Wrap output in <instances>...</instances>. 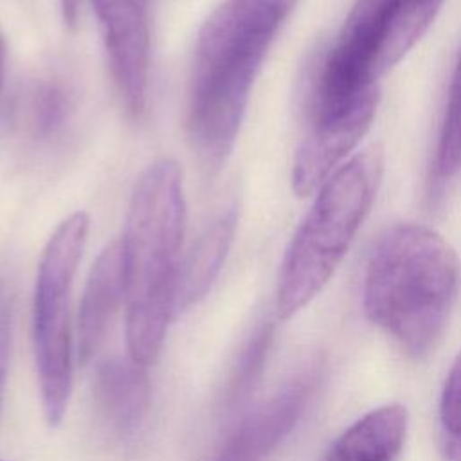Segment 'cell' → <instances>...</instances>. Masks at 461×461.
Returning a JSON list of instances; mask_svg holds the SVG:
<instances>
[{
	"label": "cell",
	"mask_w": 461,
	"mask_h": 461,
	"mask_svg": "<svg viewBox=\"0 0 461 461\" xmlns=\"http://www.w3.org/2000/svg\"><path fill=\"white\" fill-rule=\"evenodd\" d=\"M297 0H223L202 23L189 81L187 133L214 175L230 155L259 67Z\"/></svg>",
	"instance_id": "1"
},
{
	"label": "cell",
	"mask_w": 461,
	"mask_h": 461,
	"mask_svg": "<svg viewBox=\"0 0 461 461\" xmlns=\"http://www.w3.org/2000/svg\"><path fill=\"white\" fill-rule=\"evenodd\" d=\"M185 232L182 169L171 158L149 164L139 176L121 241L124 267L126 348L151 366L176 317V281Z\"/></svg>",
	"instance_id": "2"
},
{
	"label": "cell",
	"mask_w": 461,
	"mask_h": 461,
	"mask_svg": "<svg viewBox=\"0 0 461 461\" xmlns=\"http://www.w3.org/2000/svg\"><path fill=\"white\" fill-rule=\"evenodd\" d=\"M457 288L459 259L445 238L421 223H398L367 258L362 303L405 355L423 358L443 335Z\"/></svg>",
	"instance_id": "3"
},
{
	"label": "cell",
	"mask_w": 461,
	"mask_h": 461,
	"mask_svg": "<svg viewBox=\"0 0 461 461\" xmlns=\"http://www.w3.org/2000/svg\"><path fill=\"white\" fill-rule=\"evenodd\" d=\"M382 151L369 146L337 167L319 187L281 263L276 306L281 319L303 310L331 279L375 200Z\"/></svg>",
	"instance_id": "4"
},
{
	"label": "cell",
	"mask_w": 461,
	"mask_h": 461,
	"mask_svg": "<svg viewBox=\"0 0 461 461\" xmlns=\"http://www.w3.org/2000/svg\"><path fill=\"white\" fill-rule=\"evenodd\" d=\"M443 0H355L313 83L312 110L376 86L423 36Z\"/></svg>",
	"instance_id": "5"
},
{
	"label": "cell",
	"mask_w": 461,
	"mask_h": 461,
	"mask_svg": "<svg viewBox=\"0 0 461 461\" xmlns=\"http://www.w3.org/2000/svg\"><path fill=\"white\" fill-rule=\"evenodd\" d=\"M88 229L86 212L77 211L65 218L49 238L36 274L32 346L41 409L52 427L63 420L72 391L70 295Z\"/></svg>",
	"instance_id": "6"
},
{
	"label": "cell",
	"mask_w": 461,
	"mask_h": 461,
	"mask_svg": "<svg viewBox=\"0 0 461 461\" xmlns=\"http://www.w3.org/2000/svg\"><path fill=\"white\" fill-rule=\"evenodd\" d=\"M378 99L376 85L335 106L312 112L308 133L295 151L292 167V187L299 196L319 189L337 164L360 142L373 122Z\"/></svg>",
	"instance_id": "7"
},
{
	"label": "cell",
	"mask_w": 461,
	"mask_h": 461,
	"mask_svg": "<svg viewBox=\"0 0 461 461\" xmlns=\"http://www.w3.org/2000/svg\"><path fill=\"white\" fill-rule=\"evenodd\" d=\"M110 72L124 112L137 119L146 108L149 29L144 0H92Z\"/></svg>",
	"instance_id": "8"
},
{
	"label": "cell",
	"mask_w": 461,
	"mask_h": 461,
	"mask_svg": "<svg viewBox=\"0 0 461 461\" xmlns=\"http://www.w3.org/2000/svg\"><path fill=\"white\" fill-rule=\"evenodd\" d=\"M304 371L276 394L254 405L225 438L211 461H267L301 420L315 385Z\"/></svg>",
	"instance_id": "9"
},
{
	"label": "cell",
	"mask_w": 461,
	"mask_h": 461,
	"mask_svg": "<svg viewBox=\"0 0 461 461\" xmlns=\"http://www.w3.org/2000/svg\"><path fill=\"white\" fill-rule=\"evenodd\" d=\"M124 304V267L121 241H112L97 256L88 274L79 312L76 353L86 366L101 349Z\"/></svg>",
	"instance_id": "10"
},
{
	"label": "cell",
	"mask_w": 461,
	"mask_h": 461,
	"mask_svg": "<svg viewBox=\"0 0 461 461\" xmlns=\"http://www.w3.org/2000/svg\"><path fill=\"white\" fill-rule=\"evenodd\" d=\"M94 402L115 434L133 436L144 423L151 403L148 366L130 355L104 360L95 369Z\"/></svg>",
	"instance_id": "11"
},
{
	"label": "cell",
	"mask_w": 461,
	"mask_h": 461,
	"mask_svg": "<svg viewBox=\"0 0 461 461\" xmlns=\"http://www.w3.org/2000/svg\"><path fill=\"white\" fill-rule=\"evenodd\" d=\"M236 232V209L220 212L196 236L180 259L176 281V315L202 301L218 277Z\"/></svg>",
	"instance_id": "12"
},
{
	"label": "cell",
	"mask_w": 461,
	"mask_h": 461,
	"mask_svg": "<svg viewBox=\"0 0 461 461\" xmlns=\"http://www.w3.org/2000/svg\"><path fill=\"white\" fill-rule=\"evenodd\" d=\"M407 434V411L398 403L378 407L348 427L324 461H396Z\"/></svg>",
	"instance_id": "13"
},
{
	"label": "cell",
	"mask_w": 461,
	"mask_h": 461,
	"mask_svg": "<svg viewBox=\"0 0 461 461\" xmlns=\"http://www.w3.org/2000/svg\"><path fill=\"white\" fill-rule=\"evenodd\" d=\"M272 337H274L272 322L263 321L254 328L250 337L245 340V344L229 373V380L225 385L223 407L227 411H234L240 405H243V402L254 391V387L261 376V371H263V366H265L270 344H272Z\"/></svg>",
	"instance_id": "14"
},
{
	"label": "cell",
	"mask_w": 461,
	"mask_h": 461,
	"mask_svg": "<svg viewBox=\"0 0 461 461\" xmlns=\"http://www.w3.org/2000/svg\"><path fill=\"white\" fill-rule=\"evenodd\" d=\"M70 113V94L56 81H40L23 104L27 133L36 140H47L61 131Z\"/></svg>",
	"instance_id": "15"
},
{
	"label": "cell",
	"mask_w": 461,
	"mask_h": 461,
	"mask_svg": "<svg viewBox=\"0 0 461 461\" xmlns=\"http://www.w3.org/2000/svg\"><path fill=\"white\" fill-rule=\"evenodd\" d=\"M438 439L445 461H461V351L456 355L441 389Z\"/></svg>",
	"instance_id": "16"
},
{
	"label": "cell",
	"mask_w": 461,
	"mask_h": 461,
	"mask_svg": "<svg viewBox=\"0 0 461 461\" xmlns=\"http://www.w3.org/2000/svg\"><path fill=\"white\" fill-rule=\"evenodd\" d=\"M461 169V50L448 86L438 153H436V171L439 176L447 178Z\"/></svg>",
	"instance_id": "17"
},
{
	"label": "cell",
	"mask_w": 461,
	"mask_h": 461,
	"mask_svg": "<svg viewBox=\"0 0 461 461\" xmlns=\"http://www.w3.org/2000/svg\"><path fill=\"white\" fill-rule=\"evenodd\" d=\"M13 306H14L13 285L9 277L0 274V412L4 403L11 337H13Z\"/></svg>",
	"instance_id": "18"
},
{
	"label": "cell",
	"mask_w": 461,
	"mask_h": 461,
	"mask_svg": "<svg viewBox=\"0 0 461 461\" xmlns=\"http://www.w3.org/2000/svg\"><path fill=\"white\" fill-rule=\"evenodd\" d=\"M83 0H59L61 7V16L68 27H76L79 20Z\"/></svg>",
	"instance_id": "19"
},
{
	"label": "cell",
	"mask_w": 461,
	"mask_h": 461,
	"mask_svg": "<svg viewBox=\"0 0 461 461\" xmlns=\"http://www.w3.org/2000/svg\"><path fill=\"white\" fill-rule=\"evenodd\" d=\"M5 56H7L5 40H4V34L0 32V88H2V83H4V72H5Z\"/></svg>",
	"instance_id": "20"
}]
</instances>
